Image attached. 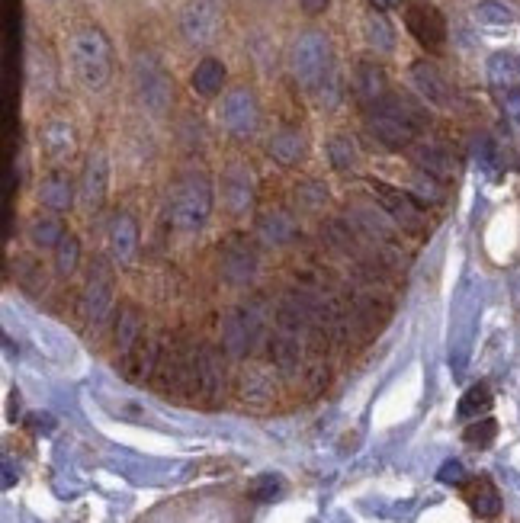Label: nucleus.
Returning a JSON list of instances; mask_svg holds the SVG:
<instances>
[{"mask_svg":"<svg viewBox=\"0 0 520 523\" xmlns=\"http://www.w3.org/2000/svg\"><path fill=\"white\" fill-rule=\"evenodd\" d=\"M68 61L84 90L97 94L113 78V42L100 26H81L68 39Z\"/></svg>","mask_w":520,"mask_h":523,"instance_id":"f257e3e1","label":"nucleus"},{"mask_svg":"<svg viewBox=\"0 0 520 523\" xmlns=\"http://www.w3.org/2000/svg\"><path fill=\"white\" fill-rule=\"evenodd\" d=\"M289 71L305 90H331L334 84V49L321 29L299 33L289 45Z\"/></svg>","mask_w":520,"mask_h":523,"instance_id":"f03ea898","label":"nucleus"},{"mask_svg":"<svg viewBox=\"0 0 520 523\" xmlns=\"http://www.w3.org/2000/svg\"><path fill=\"white\" fill-rule=\"evenodd\" d=\"M167 203H171V222L180 232H200L212 215L216 190H212V180L203 171H187L171 187Z\"/></svg>","mask_w":520,"mask_h":523,"instance_id":"7ed1b4c3","label":"nucleus"},{"mask_svg":"<svg viewBox=\"0 0 520 523\" xmlns=\"http://www.w3.org/2000/svg\"><path fill=\"white\" fill-rule=\"evenodd\" d=\"M366 126H370V132L376 135L379 145L399 151V148H408L411 142H415L421 122H418V113L411 110L408 103L389 97L386 103H379L376 110H370Z\"/></svg>","mask_w":520,"mask_h":523,"instance_id":"20e7f679","label":"nucleus"},{"mask_svg":"<svg viewBox=\"0 0 520 523\" xmlns=\"http://www.w3.org/2000/svg\"><path fill=\"white\" fill-rule=\"evenodd\" d=\"M228 386V369H225V353L222 347L203 344L196 350V366H193V382L187 392L190 405H203V408H216L225 398Z\"/></svg>","mask_w":520,"mask_h":523,"instance_id":"39448f33","label":"nucleus"},{"mask_svg":"<svg viewBox=\"0 0 520 523\" xmlns=\"http://www.w3.org/2000/svg\"><path fill=\"white\" fill-rule=\"evenodd\" d=\"M116 302V276L106 257H94L87 267V280L81 289V318L84 325H103V318L110 315Z\"/></svg>","mask_w":520,"mask_h":523,"instance_id":"423d86ee","label":"nucleus"},{"mask_svg":"<svg viewBox=\"0 0 520 523\" xmlns=\"http://www.w3.org/2000/svg\"><path fill=\"white\" fill-rule=\"evenodd\" d=\"M225 26V13L219 0H190L180 10V36L187 39L196 49H206L219 39Z\"/></svg>","mask_w":520,"mask_h":523,"instance_id":"0eeeda50","label":"nucleus"},{"mask_svg":"<svg viewBox=\"0 0 520 523\" xmlns=\"http://www.w3.org/2000/svg\"><path fill=\"white\" fill-rule=\"evenodd\" d=\"M219 122L228 135L235 138H251L260 126V103L251 87H232L222 94L219 103Z\"/></svg>","mask_w":520,"mask_h":523,"instance_id":"6e6552de","label":"nucleus"},{"mask_svg":"<svg viewBox=\"0 0 520 523\" xmlns=\"http://www.w3.org/2000/svg\"><path fill=\"white\" fill-rule=\"evenodd\" d=\"M135 87H139V97L155 116H164L174 103V81L167 78L164 68L155 58H139L135 65Z\"/></svg>","mask_w":520,"mask_h":523,"instance_id":"1a4fd4ad","label":"nucleus"},{"mask_svg":"<svg viewBox=\"0 0 520 523\" xmlns=\"http://www.w3.org/2000/svg\"><path fill=\"white\" fill-rule=\"evenodd\" d=\"M235 395L248 411H267L277 402V386H273V376L264 366L244 363L235 379Z\"/></svg>","mask_w":520,"mask_h":523,"instance_id":"9d476101","label":"nucleus"},{"mask_svg":"<svg viewBox=\"0 0 520 523\" xmlns=\"http://www.w3.org/2000/svg\"><path fill=\"white\" fill-rule=\"evenodd\" d=\"M164 341H167V334H164V337H148V334H145L142 341L135 344L129 353H122V357H119L122 376H126L129 382H135V386H145V382L155 379L158 363H161Z\"/></svg>","mask_w":520,"mask_h":523,"instance_id":"9b49d317","label":"nucleus"},{"mask_svg":"<svg viewBox=\"0 0 520 523\" xmlns=\"http://www.w3.org/2000/svg\"><path fill=\"white\" fill-rule=\"evenodd\" d=\"M222 276L232 286H251L257 276V251L244 235H232L222 244Z\"/></svg>","mask_w":520,"mask_h":523,"instance_id":"f8f14e48","label":"nucleus"},{"mask_svg":"<svg viewBox=\"0 0 520 523\" xmlns=\"http://www.w3.org/2000/svg\"><path fill=\"white\" fill-rule=\"evenodd\" d=\"M405 26H408V33L415 36V42L424 45L427 52H440L443 45H447V20H443V13L431 4L408 7Z\"/></svg>","mask_w":520,"mask_h":523,"instance_id":"ddd939ff","label":"nucleus"},{"mask_svg":"<svg viewBox=\"0 0 520 523\" xmlns=\"http://www.w3.org/2000/svg\"><path fill=\"white\" fill-rule=\"evenodd\" d=\"M254 193H257V183H254L251 167L241 161L228 164L222 174V203L228 206V212H235V215L251 212Z\"/></svg>","mask_w":520,"mask_h":523,"instance_id":"4468645a","label":"nucleus"},{"mask_svg":"<svg viewBox=\"0 0 520 523\" xmlns=\"http://www.w3.org/2000/svg\"><path fill=\"white\" fill-rule=\"evenodd\" d=\"M106 193H110V161H106L103 151H94L84 164L81 174V187H78V199L87 212H97L106 203Z\"/></svg>","mask_w":520,"mask_h":523,"instance_id":"2eb2a0df","label":"nucleus"},{"mask_svg":"<svg viewBox=\"0 0 520 523\" xmlns=\"http://www.w3.org/2000/svg\"><path fill=\"white\" fill-rule=\"evenodd\" d=\"M350 87H354V97L366 110H376L379 103L389 100V78L382 65L376 61H357L354 78H350Z\"/></svg>","mask_w":520,"mask_h":523,"instance_id":"dca6fc26","label":"nucleus"},{"mask_svg":"<svg viewBox=\"0 0 520 523\" xmlns=\"http://www.w3.org/2000/svg\"><path fill=\"white\" fill-rule=\"evenodd\" d=\"M373 190L379 193V203L392 215L395 225L408 228V232H421L424 228V215H421V203L411 193H402L395 187H386V183H373Z\"/></svg>","mask_w":520,"mask_h":523,"instance_id":"f3484780","label":"nucleus"},{"mask_svg":"<svg viewBox=\"0 0 520 523\" xmlns=\"http://www.w3.org/2000/svg\"><path fill=\"white\" fill-rule=\"evenodd\" d=\"M106 248L116 264H132L135 251H139V225L129 212H116L110 228H106Z\"/></svg>","mask_w":520,"mask_h":523,"instance_id":"a211bd4d","label":"nucleus"},{"mask_svg":"<svg viewBox=\"0 0 520 523\" xmlns=\"http://www.w3.org/2000/svg\"><path fill=\"white\" fill-rule=\"evenodd\" d=\"M411 84L418 87V94L427 103L440 106V110H447V106L453 103V87L440 74V68L434 65V61H415V65H411Z\"/></svg>","mask_w":520,"mask_h":523,"instance_id":"6ab92c4d","label":"nucleus"},{"mask_svg":"<svg viewBox=\"0 0 520 523\" xmlns=\"http://www.w3.org/2000/svg\"><path fill=\"white\" fill-rule=\"evenodd\" d=\"M36 199L52 212H68L74 206V199H78V190H74V180L65 171H52L39 180Z\"/></svg>","mask_w":520,"mask_h":523,"instance_id":"aec40b11","label":"nucleus"},{"mask_svg":"<svg viewBox=\"0 0 520 523\" xmlns=\"http://www.w3.org/2000/svg\"><path fill=\"white\" fill-rule=\"evenodd\" d=\"M145 337V309L135 299H126L119 305V318H116V350L119 357L122 353H129L135 344H139Z\"/></svg>","mask_w":520,"mask_h":523,"instance_id":"412c9836","label":"nucleus"},{"mask_svg":"<svg viewBox=\"0 0 520 523\" xmlns=\"http://www.w3.org/2000/svg\"><path fill=\"white\" fill-rule=\"evenodd\" d=\"M225 81H228V68L222 65V58H203L196 61V68L190 74V87L196 97L203 100H216L222 90H225Z\"/></svg>","mask_w":520,"mask_h":523,"instance_id":"4be33fe9","label":"nucleus"},{"mask_svg":"<svg viewBox=\"0 0 520 523\" xmlns=\"http://www.w3.org/2000/svg\"><path fill=\"white\" fill-rule=\"evenodd\" d=\"M39 142H42L45 155H49V158L68 161L74 155V148H78V132H74L71 122L55 119V122H49V126L39 132Z\"/></svg>","mask_w":520,"mask_h":523,"instance_id":"5701e85b","label":"nucleus"},{"mask_svg":"<svg viewBox=\"0 0 520 523\" xmlns=\"http://www.w3.org/2000/svg\"><path fill=\"white\" fill-rule=\"evenodd\" d=\"M305 151H309V145H305V135L299 129H280L267 142V155L283 167H296L305 158Z\"/></svg>","mask_w":520,"mask_h":523,"instance_id":"b1692460","label":"nucleus"},{"mask_svg":"<svg viewBox=\"0 0 520 523\" xmlns=\"http://www.w3.org/2000/svg\"><path fill=\"white\" fill-rule=\"evenodd\" d=\"M463 495H466V504H469L472 511H476L482 520H495V517L501 514V495H498L495 482L485 479V475H479V479L466 482Z\"/></svg>","mask_w":520,"mask_h":523,"instance_id":"393cba45","label":"nucleus"},{"mask_svg":"<svg viewBox=\"0 0 520 523\" xmlns=\"http://www.w3.org/2000/svg\"><path fill=\"white\" fill-rule=\"evenodd\" d=\"M411 158H415L421 174L434 177V180H450L456 174V161L443 145H418L411 151Z\"/></svg>","mask_w":520,"mask_h":523,"instance_id":"a878e982","label":"nucleus"},{"mask_svg":"<svg viewBox=\"0 0 520 523\" xmlns=\"http://www.w3.org/2000/svg\"><path fill=\"white\" fill-rule=\"evenodd\" d=\"M13 280H17V286L23 292H29V296H39V292L45 289V283H49V273H45L42 267V260L33 257V254H20V257H13Z\"/></svg>","mask_w":520,"mask_h":523,"instance_id":"bb28decb","label":"nucleus"},{"mask_svg":"<svg viewBox=\"0 0 520 523\" xmlns=\"http://www.w3.org/2000/svg\"><path fill=\"white\" fill-rule=\"evenodd\" d=\"M363 39L373 45L376 52H392L395 49V26L389 23L386 13L370 10L363 17Z\"/></svg>","mask_w":520,"mask_h":523,"instance_id":"cd10ccee","label":"nucleus"},{"mask_svg":"<svg viewBox=\"0 0 520 523\" xmlns=\"http://www.w3.org/2000/svg\"><path fill=\"white\" fill-rule=\"evenodd\" d=\"M257 232L267 244H277L280 248V244H289L296 238V222H293V215H286V212H267V215H260Z\"/></svg>","mask_w":520,"mask_h":523,"instance_id":"c85d7f7f","label":"nucleus"},{"mask_svg":"<svg viewBox=\"0 0 520 523\" xmlns=\"http://www.w3.org/2000/svg\"><path fill=\"white\" fill-rule=\"evenodd\" d=\"M472 17H476V23L482 29H488V33H498V29L514 26V13L504 7V4H498V0H482Z\"/></svg>","mask_w":520,"mask_h":523,"instance_id":"c756f323","label":"nucleus"},{"mask_svg":"<svg viewBox=\"0 0 520 523\" xmlns=\"http://www.w3.org/2000/svg\"><path fill=\"white\" fill-rule=\"evenodd\" d=\"M328 161L334 171H354L357 167V145H354V138L350 135H334L331 142H328Z\"/></svg>","mask_w":520,"mask_h":523,"instance_id":"7c9ffc66","label":"nucleus"},{"mask_svg":"<svg viewBox=\"0 0 520 523\" xmlns=\"http://www.w3.org/2000/svg\"><path fill=\"white\" fill-rule=\"evenodd\" d=\"M65 235L68 232L61 228V222L45 219V215H39V219L29 222V241H33L36 248H58V241Z\"/></svg>","mask_w":520,"mask_h":523,"instance_id":"2f4dec72","label":"nucleus"},{"mask_svg":"<svg viewBox=\"0 0 520 523\" xmlns=\"http://www.w3.org/2000/svg\"><path fill=\"white\" fill-rule=\"evenodd\" d=\"M78 264H81V241H78V235L68 232L55 248V267L61 276H71L74 270H78Z\"/></svg>","mask_w":520,"mask_h":523,"instance_id":"473e14b6","label":"nucleus"},{"mask_svg":"<svg viewBox=\"0 0 520 523\" xmlns=\"http://www.w3.org/2000/svg\"><path fill=\"white\" fill-rule=\"evenodd\" d=\"M488 408H492V389L488 386H472L463 398H460V418H479V414H485Z\"/></svg>","mask_w":520,"mask_h":523,"instance_id":"72a5a7b5","label":"nucleus"},{"mask_svg":"<svg viewBox=\"0 0 520 523\" xmlns=\"http://www.w3.org/2000/svg\"><path fill=\"white\" fill-rule=\"evenodd\" d=\"M488 74H492V81H498V84L514 81L520 74V58L511 52H498L492 61H488Z\"/></svg>","mask_w":520,"mask_h":523,"instance_id":"f704fd0d","label":"nucleus"},{"mask_svg":"<svg viewBox=\"0 0 520 523\" xmlns=\"http://www.w3.org/2000/svg\"><path fill=\"white\" fill-rule=\"evenodd\" d=\"M296 199L305 209H318L328 203V187L318 180H309V183H302V187H296Z\"/></svg>","mask_w":520,"mask_h":523,"instance_id":"c9c22d12","label":"nucleus"},{"mask_svg":"<svg viewBox=\"0 0 520 523\" xmlns=\"http://www.w3.org/2000/svg\"><path fill=\"white\" fill-rule=\"evenodd\" d=\"M495 434H498V424L492 418H482L476 424H469L463 437H466L469 446H488V443L495 440Z\"/></svg>","mask_w":520,"mask_h":523,"instance_id":"e433bc0d","label":"nucleus"},{"mask_svg":"<svg viewBox=\"0 0 520 523\" xmlns=\"http://www.w3.org/2000/svg\"><path fill=\"white\" fill-rule=\"evenodd\" d=\"M299 7L309 13V17H321V13L331 7V0H299Z\"/></svg>","mask_w":520,"mask_h":523,"instance_id":"4c0bfd02","label":"nucleus"},{"mask_svg":"<svg viewBox=\"0 0 520 523\" xmlns=\"http://www.w3.org/2000/svg\"><path fill=\"white\" fill-rule=\"evenodd\" d=\"M405 0H370V7L379 10V13H389V10H399Z\"/></svg>","mask_w":520,"mask_h":523,"instance_id":"58836bf2","label":"nucleus"},{"mask_svg":"<svg viewBox=\"0 0 520 523\" xmlns=\"http://www.w3.org/2000/svg\"><path fill=\"white\" fill-rule=\"evenodd\" d=\"M440 479H443V482H460V479H463V469H460V466H447V469L440 472Z\"/></svg>","mask_w":520,"mask_h":523,"instance_id":"ea45409f","label":"nucleus"}]
</instances>
